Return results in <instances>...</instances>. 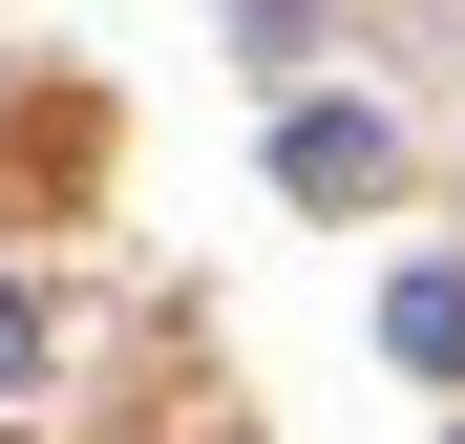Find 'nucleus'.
<instances>
[{"label": "nucleus", "instance_id": "f257e3e1", "mask_svg": "<svg viewBox=\"0 0 465 444\" xmlns=\"http://www.w3.org/2000/svg\"><path fill=\"white\" fill-rule=\"evenodd\" d=\"M275 170L318 191V212H360V191H381V127H360V106H296V148H275Z\"/></svg>", "mask_w": 465, "mask_h": 444}, {"label": "nucleus", "instance_id": "f03ea898", "mask_svg": "<svg viewBox=\"0 0 465 444\" xmlns=\"http://www.w3.org/2000/svg\"><path fill=\"white\" fill-rule=\"evenodd\" d=\"M22 381H43V296L0 275V402H22Z\"/></svg>", "mask_w": 465, "mask_h": 444}]
</instances>
